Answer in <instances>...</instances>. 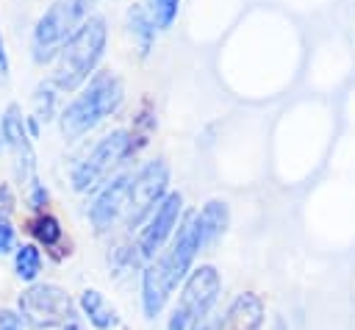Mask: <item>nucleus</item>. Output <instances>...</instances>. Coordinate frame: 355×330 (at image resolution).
I'll return each instance as SVG.
<instances>
[{"instance_id":"nucleus-1","label":"nucleus","mask_w":355,"mask_h":330,"mask_svg":"<svg viewBox=\"0 0 355 330\" xmlns=\"http://www.w3.org/2000/svg\"><path fill=\"white\" fill-rule=\"evenodd\" d=\"M202 250V238H200V216L197 211L186 216V222L180 225L172 247L158 255L141 277V305H144V316L155 319L161 313V308L166 305L172 288L183 280V275L189 272L194 255Z\"/></svg>"},{"instance_id":"nucleus-2","label":"nucleus","mask_w":355,"mask_h":330,"mask_svg":"<svg viewBox=\"0 0 355 330\" xmlns=\"http://www.w3.org/2000/svg\"><path fill=\"white\" fill-rule=\"evenodd\" d=\"M122 103V83L111 72H97L89 86L64 108L61 114V130L67 139H78L80 133L92 130L97 122H103L108 114H114Z\"/></svg>"},{"instance_id":"nucleus-3","label":"nucleus","mask_w":355,"mask_h":330,"mask_svg":"<svg viewBox=\"0 0 355 330\" xmlns=\"http://www.w3.org/2000/svg\"><path fill=\"white\" fill-rule=\"evenodd\" d=\"M105 47V22L100 17H92L86 22H80V28L64 42L61 53H58V64H55V86L58 89H78L89 72L94 69V64L100 61Z\"/></svg>"},{"instance_id":"nucleus-4","label":"nucleus","mask_w":355,"mask_h":330,"mask_svg":"<svg viewBox=\"0 0 355 330\" xmlns=\"http://www.w3.org/2000/svg\"><path fill=\"white\" fill-rule=\"evenodd\" d=\"M97 0H55L33 31V55L36 61H44L53 55V50H61L67 36H72L80 28V19L89 14V8Z\"/></svg>"},{"instance_id":"nucleus-5","label":"nucleus","mask_w":355,"mask_h":330,"mask_svg":"<svg viewBox=\"0 0 355 330\" xmlns=\"http://www.w3.org/2000/svg\"><path fill=\"white\" fill-rule=\"evenodd\" d=\"M219 294V275L214 266H200L183 286V294L178 297V305L172 308V316L166 322V330H189L194 319H200L205 311L216 305Z\"/></svg>"},{"instance_id":"nucleus-6","label":"nucleus","mask_w":355,"mask_h":330,"mask_svg":"<svg viewBox=\"0 0 355 330\" xmlns=\"http://www.w3.org/2000/svg\"><path fill=\"white\" fill-rule=\"evenodd\" d=\"M19 313L33 330H47L55 324H67L72 316V299L61 286L39 283L31 286L19 297Z\"/></svg>"},{"instance_id":"nucleus-7","label":"nucleus","mask_w":355,"mask_h":330,"mask_svg":"<svg viewBox=\"0 0 355 330\" xmlns=\"http://www.w3.org/2000/svg\"><path fill=\"white\" fill-rule=\"evenodd\" d=\"M130 147H133V139H130L128 130H114V133H108V136L100 139V144L75 166V172H72V186H75L78 191H86V189L97 186V183L111 172V166H116V164L130 153Z\"/></svg>"},{"instance_id":"nucleus-8","label":"nucleus","mask_w":355,"mask_h":330,"mask_svg":"<svg viewBox=\"0 0 355 330\" xmlns=\"http://www.w3.org/2000/svg\"><path fill=\"white\" fill-rule=\"evenodd\" d=\"M166 180H169V172H166L164 161H150L147 166H141L133 175V180H130V205H128V216H125L128 225H139L141 216L155 202L164 200Z\"/></svg>"},{"instance_id":"nucleus-9","label":"nucleus","mask_w":355,"mask_h":330,"mask_svg":"<svg viewBox=\"0 0 355 330\" xmlns=\"http://www.w3.org/2000/svg\"><path fill=\"white\" fill-rule=\"evenodd\" d=\"M180 205H183V200H180L178 191H175V194H166V197L155 205V211H153L147 227H144L141 236H139V252H141L144 258H155V252L164 247V241L169 238V233H172V227H175V222H178Z\"/></svg>"},{"instance_id":"nucleus-10","label":"nucleus","mask_w":355,"mask_h":330,"mask_svg":"<svg viewBox=\"0 0 355 330\" xmlns=\"http://www.w3.org/2000/svg\"><path fill=\"white\" fill-rule=\"evenodd\" d=\"M130 180L133 175H122L116 180H111L105 186V191L97 197V202L89 211V219L97 230H108L114 227L119 219L128 216V205H130Z\"/></svg>"},{"instance_id":"nucleus-11","label":"nucleus","mask_w":355,"mask_h":330,"mask_svg":"<svg viewBox=\"0 0 355 330\" xmlns=\"http://www.w3.org/2000/svg\"><path fill=\"white\" fill-rule=\"evenodd\" d=\"M263 324V302L255 294H239L225 311L219 330H261Z\"/></svg>"},{"instance_id":"nucleus-12","label":"nucleus","mask_w":355,"mask_h":330,"mask_svg":"<svg viewBox=\"0 0 355 330\" xmlns=\"http://www.w3.org/2000/svg\"><path fill=\"white\" fill-rule=\"evenodd\" d=\"M80 308L83 313L89 316V322L97 327V330H111L119 324V316H116V308L97 291V288H86L80 294Z\"/></svg>"},{"instance_id":"nucleus-13","label":"nucleus","mask_w":355,"mask_h":330,"mask_svg":"<svg viewBox=\"0 0 355 330\" xmlns=\"http://www.w3.org/2000/svg\"><path fill=\"white\" fill-rule=\"evenodd\" d=\"M197 216H200V238H202V247H208L227 227V205L219 202V200H211L202 211H197Z\"/></svg>"},{"instance_id":"nucleus-14","label":"nucleus","mask_w":355,"mask_h":330,"mask_svg":"<svg viewBox=\"0 0 355 330\" xmlns=\"http://www.w3.org/2000/svg\"><path fill=\"white\" fill-rule=\"evenodd\" d=\"M14 269H17V277H19V280H25V283L36 280V275H39V269H42V255H39V250H36L33 244H22V247L17 250Z\"/></svg>"},{"instance_id":"nucleus-15","label":"nucleus","mask_w":355,"mask_h":330,"mask_svg":"<svg viewBox=\"0 0 355 330\" xmlns=\"http://www.w3.org/2000/svg\"><path fill=\"white\" fill-rule=\"evenodd\" d=\"M31 233L42 241V244H47V247H53L58 238H61V225H58V219L55 216H39V219H33V225H31Z\"/></svg>"},{"instance_id":"nucleus-16","label":"nucleus","mask_w":355,"mask_h":330,"mask_svg":"<svg viewBox=\"0 0 355 330\" xmlns=\"http://www.w3.org/2000/svg\"><path fill=\"white\" fill-rule=\"evenodd\" d=\"M178 6H180V0H150L153 25L155 28H169L172 19L178 17Z\"/></svg>"},{"instance_id":"nucleus-17","label":"nucleus","mask_w":355,"mask_h":330,"mask_svg":"<svg viewBox=\"0 0 355 330\" xmlns=\"http://www.w3.org/2000/svg\"><path fill=\"white\" fill-rule=\"evenodd\" d=\"M130 31L141 39V50L147 53V47H150V39H153L155 28H153V19H147V14H144L139 6H133V8H130Z\"/></svg>"},{"instance_id":"nucleus-18","label":"nucleus","mask_w":355,"mask_h":330,"mask_svg":"<svg viewBox=\"0 0 355 330\" xmlns=\"http://www.w3.org/2000/svg\"><path fill=\"white\" fill-rule=\"evenodd\" d=\"M219 322H222V316L216 313V308H211V311H205L200 319H194L189 330H219Z\"/></svg>"},{"instance_id":"nucleus-19","label":"nucleus","mask_w":355,"mask_h":330,"mask_svg":"<svg viewBox=\"0 0 355 330\" xmlns=\"http://www.w3.org/2000/svg\"><path fill=\"white\" fill-rule=\"evenodd\" d=\"M11 247H14V227L6 219H0V255L8 252Z\"/></svg>"},{"instance_id":"nucleus-20","label":"nucleus","mask_w":355,"mask_h":330,"mask_svg":"<svg viewBox=\"0 0 355 330\" xmlns=\"http://www.w3.org/2000/svg\"><path fill=\"white\" fill-rule=\"evenodd\" d=\"M0 330H22V319H19L14 311L3 308V311H0Z\"/></svg>"},{"instance_id":"nucleus-21","label":"nucleus","mask_w":355,"mask_h":330,"mask_svg":"<svg viewBox=\"0 0 355 330\" xmlns=\"http://www.w3.org/2000/svg\"><path fill=\"white\" fill-rule=\"evenodd\" d=\"M11 211H14V197H11V189H8V186H0V219H6Z\"/></svg>"},{"instance_id":"nucleus-22","label":"nucleus","mask_w":355,"mask_h":330,"mask_svg":"<svg viewBox=\"0 0 355 330\" xmlns=\"http://www.w3.org/2000/svg\"><path fill=\"white\" fill-rule=\"evenodd\" d=\"M61 330H83V327H80V324H78V322H67V324H64V327H61Z\"/></svg>"},{"instance_id":"nucleus-23","label":"nucleus","mask_w":355,"mask_h":330,"mask_svg":"<svg viewBox=\"0 0 355 330\" xmlns=\"http://www.w3.org/2000/svg\"><path fill=\"white\" fill-rule=\"evenodd\" d=\"M0 69L6 72V53H3V42H0Z\"/></svg>"},{"instance_id":"nucleus-24","label":"nucleus","mask_w":355,"mask_h":330,"mask_svg":"<svg viewBox=\"0 0 355 330\" xmlns=\"http://www.w3.org/2000/svg\"><path fill=\"white\" fill-rule=\"evenodd\" d=\"M6 144V139H3V119H0V147Z\"/></svg>"}]
</instances>
